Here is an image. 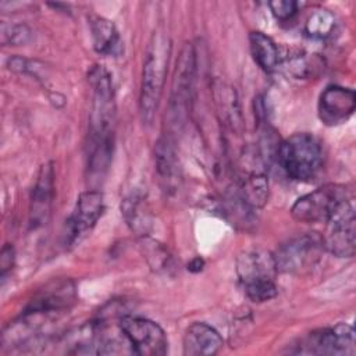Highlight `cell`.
<instances>
[{"instance_id": "obj_1", "label": "cell", "mask_w": 356, "mask_h": 356, "mask_svg": "<svg viewBox=\"0 0 356 356\" xmlns=\"http://www.w3.org/2000/svg\"><path fill=\"white\" fill-rule=\"evenodd\" d=\"M92 86V106L89 115L88 170L93 177H102L111 161L114 147L115 100L110 74L103 67H93L89 72Z\"/></svg>"}, {"instance_id": "obj_2", "label": "cell", "mask_w": 356, "mask_h": 356, "mask_svg": "<svg viewBox=\"0 0 356 356\" xmlns=\"http://www.w3.org/2000/svg\"><path fill=\"white\" fill-rule=\"evenodd\" d=\"M170 51V39L164 33H153L145 54L139 95V111L143 122L146 124L153 121L159 106Z\"/></svg>"}, {"instance_id": "obj_3", "label": "cell", "mask_w": 356, "mask_h": 356, "mask_svg": "<svg viewBox=\"0 0 356 356\" xmlns=\"http://www.w3.org/2000/svg\"><path fill=\"white\" fill-rule=\"evenodd\" d=\"M277 161L291 179L312 181L323 165L321 143L312 134H295L278 145Z\"/></svg>"}, {"instance_id": "obj_4", "label": "cell", "mask_w": 356, "mask_h": 356, "mask_svg": "<svg viewBox=\"0 0 356 356\" xmlns=\"http://www.w3.org/2000/svg\"><path fill=\"white\" fill-rule=\"evenodd\" d=\"M348 202L345 185L327 184L300 196L292 206L291 214L296 221L314 224L328 221Z\"/></svg>"}, {"instance_id": "obj_5", "label": "cell", "mask_w": 356, "mask_h": 356, "mask_svg": "<svg viewBox=\"0 0 356 356\" xmlns=\"http://www.w3.org/2000/svg\"><path fill=\"white\" fill-rule=\"evenodd\" d=\"M324 249L323 238L316 234H305L289 239L273 254L277 273L296 274L313 267Z\"/></svg>"}, {"instance_id": "obj_6", "label": "cell", "mask_w": 356, "mask_h": 356, "mask_svg": "<svg viewBox=\"0 0 356 356\" xmlns=\"http://www.w3.org/2000/svg\"><path fill=\"white\" fill-rule=\"evenodd\" d=\"M118 327L132 353L139 356H163L167 353L168 341L164 330L157 323L127 316L120 320Z\"/></svg>"}, {"instance_id": "obj_7", "label": "cell", "mask_w": 356, "mask_h": 356, "mask_svg": "<svg viewBox=\"0 0 356 356\" xmlns=\"http://www.w3.org/2000/svg\"><path fill=\"white\" fill-rule=\"evenodd\" d=\"M298 353L306 355H346L356 353L355 331L349 324L341 323L335 327L320 328L310 332L299 345Z\"/></svg>"}, {"instance_id": "obj_8", "label": "cell", "mask_w": 356, "mask_h": 356, "mask_svg": "<svg viewBox=\"0 0 356 356\" xmlns=\"http://www.w3.org/2000/svg\"><path fill=\"white\" fill-rule=\"evenodd\" d=\"M196 71V54L193 46L186 43L177 60V67L172 78L170 97V117L174 124H179L186 114L191 102Z\"/></svg>"}, {"instance_id": "obj_9", "label": "cell", "mask_w": 356, "mask_h": 356, "mask_svg": "<svg viewBox=\"0 0 356 356\" xmlns=\"http://www.w3.org/2000/svg\"><path fill=\"white\" fill-rule=\"evenodd\" d=\"M104 210L103 195L99 191H86L76 199L71 216L65 221V245L74 246L97 222Z\"/></svg>"}, {"instance_id": "obj_10", "label": "cell", "mask_w": 356, "mask_h": 356, "mask_svg": "<svg viewBox=\"0 0 356 356\" xmlns=\"http://www.w3.org/2000/svg\"><path fill=\"white\" fill-rule=\"evenodd\" d=\"M327 222L324 248L338 257H352L356 249V218L352 202L343 203Z\"/></svg>"}, {"instance_id": "obj_11", "label": "cell", "mask_w": 356, "mask_h": 356, "mask_svg": "<svg viewBox=\"0 0 356 356\" xmlns=\"http://www.w3.org/2000/svg\"><path fill=\"white\" fill-rule=\"evenodd\" d=\"M76 293L72 281L57 280L40 289L26 306L24 314H50L68 309L75 302Z\"/></svg>"}, {"instance_id": "obj_12", "label": "cell", "mask_w": 356, "mask_h": 356, "mask_svg": "<svg viewBox=\"0 0 356 356\" xmlns=\"http://www.w3.org/2000/svg\"><path fill=\"white\" fill-rule=\"evenodd\" d=\"M356 108V95L352 89L331 85L320 95L318 117L323 124L334 127L345 122Z\"/></svg>"}, {"instance_id": "obj_13", "label": "cell", "mask_w": 356, "mask_h": 356, "mask_svg": "<svg viewBox=\"0 0 356 356\" xmlns=\"http://www.w3.org/2000/svg\"><path fill=\"white\" fill-rule=\"evenodd\" d=\"M54 195V168L51 163L40 167L35 186L31 195L29 224L32 228L42 227L47 222L51 211Z\"/></svg>"}, {"instance_id": "obj_14", "label": "cell", "mask_w": 356, "mask_h": 356, "mask_svg": "<svg viewBox=\"0 0 356 356\" xmlns=\"http://www.w3.org/2000/svg\"><path fill=\"white\" fill-rule=\"evenodd\" d=\"M182 346L186 356H213L222 348V338L211 325L195 321L186 328Z\"/></svg>"}, {"instance_id": "obj_15", "label": "cell", "mask_w": 356, "mask_h": 356, "mask_svg": "<svg viewBox=\"0 0 356 356\" xmlns=\"http://www.w3.org/2000/svg\"><path fill=\"white\" fill-rule=\"evenodd\" d=\"M275 273L277 268L271 253L260 249H252L243 252L238 257L236 274L242 285L253 281L274 280Z\"/></svg>"}, {"instance_id": "obj_16", "label": "cell", "mask_w": 356, "mask_h": 356, "mask_svg": "<svg viewBox=\"0 0 356 356\" xmlns=\"http://www.w3.org/2000/svg\"><path fill=\"white\" fill-rule=\"evenodd\" d=\"M154 165L164 191H177L181 181V170L172 142L168 138H161L157 142L154 149Z\"/></svg>"}, {"instance_id": "obj_17", "label": "cell", "mask_w": 356, "mask_h": 356, "mask_svg": "<svg viewBox=\"0 0 356 356\" xmlns=\"http://www.w3.org/2000/svg\"><path fill=\"white\" fill-rule=\"evenodd\" d=\"M260 167L245 170L239 181L241 199L252 209H261L268 200V178Z\"/></svg>"}, {"instance_id": "obj_18", "label": "cell", "mask_w": 356, "mask_h": 356, "mask_svg": "<svg viewBox=\"0 0 356 356\" xmlns=\"http://www.w3.org/2000/svg\"><path fill=\"white\" fill-rule=\"evenodd\" d=\"M93 49L103 56H118L122 50L121 38L113 21L103 17L90 18Z\"/></svg>"}, {"instance_id": "obj_19", "label": "cell", "mask_w": 356, "mask_h": 356, "mask_svg": "<svg viewBox=\"0 0 356 356\" xmlns=\"http://www.w3.org/2000/svg\"><path fill=\"white\" fill-rule=\"evenodd\" d=\"M250 53L256 64L266 72L274 71L280 64V53L274 40L263 32L253 31L249 33Z\"/></svg>"}, {"instance_id": "obj_20", "label": "cell", "mask_w": 356, "mask_h": 356, "mask_svg": "<svg viewBox=\"0 0 356 356\" xmlns=\"http://www.w3.org/2000/svg\"><path fill=\"white\" fill-rule=\"evenodd\" d=\"M121 213L132 231L143 236L146 235L150 225V216L142 196L131 195L124 199L121 203Z\"/></svg>"}, {"instance_id": "obj_21", "label": "cell", "mask_w": 356, "mask_h": 356, "mask_svg": "<svg viewBox=\"0 0 356 356\" xmlns=\"http://www.w3.org/2000/svg\"><path fill=\"white\" fill-rule=\"evenodd\" d=\"M334 28H335V17L327 8L313 10L305 22V32L307 36L313 39L328 38L334 31Z\"/></svg>"}, {"instance_id": "obj_22", "label": "cell", "mask_w": 356, "mask_h": 356, "mask_svg": "<svg viewBox=\"0 0 356 356\" xmlns=\"http://www.w3.org/2000/svg\"><path fill=\"white\" fill-rule=\"evenodd\" d=\"M245 295L249 300L254 303H263L274 299L278 293V288L274 282V280H261V281H253L249 284L242 285Z\"/></svg>"}, {"instance_id": "obj_23", "label": "cell", "mask_w": 356, "mask_h": 356, "mask_svg": "<svg viewBox=\"0 0 356 356\" xmlns=\"http://www.w3.org/2000/svg\"><path fill=\"white\" fill-rule=\"evenodd\" d=\"M31 39V29L24 24H13V25H1V43L19 46L25 44Z\"/></svg>"}, {"instance_id": "obj_24", "label": "cell", "mask_w": 356, "mask_h": 356, "mask_svg": "<svg viewBox=\"0 0 356 356\" xmlns=\"http://www.w3.org/2000/svg\"><path fill=\"white\" fill-rule=\"evenodd\" d=\"M273 15L280 21L291 19L298 11V3L293 0H274L268 3Z\"/></svg>"}, {"instance_id": "obj_25", "label": "cell", "mask_w": 356, "mask_h": 356, "mask_svg": "<svg viewBox=\"0 0 356 356\" xmlns=\"http://www.w3.org/2000/svg\"><path fill=\"white\" fill-rule=\"evenodd\" d=\"M14 263V249L11 245H6L1 249V256H0V267H1V277L6 275V273L11 268Z\"/></svg>"}]
</instances>
